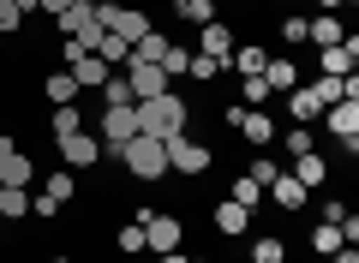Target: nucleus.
<instances>
[{
	"instance_id": "nucleus-46",
	"label": "nucleus",
	"mask_w": 359,
	"mask_h": 263,
	"mask_svg": "<svg viewBox=\"0 0 359 263\" xmlns=\"http://www.w3.org/2000/svg\"><path fill=\"white\" fill-rule=\"evenodd\" d=\"M174 6H186V0H174Z\"/></svg>"
},
{
	"instance_id": "nucleus-37",
	"label": "nucleus",
	"mask_w": 359,
	"mask_h": 263,
	"mask_svg": "<svg viewBox=\"0 0 359 263\" xmlns=\"http://www.w3.org/2000/svg\"><path fill=\"white\" fill-rule=\"evenodd\" d=\"M276 174H282V168L269 162V156H257V162H252V168H245V180H257V186H269V180H276Z\"/></svg>"
},
{
	"instance_id": "nucleus-32",
	"label": "nucleus",
	"mask_w": 359,
	"mask_h": 263,
	"mask_svg": "<svg viewBox=\"0 0 359 263\" xmlns=\"http://www.w3.org/2000/svg\"><path fill=\"white\" fill-rule=\"evenodd\" d=\"M186 60H192V54L180 48V42H168V54H162V60H156V66H162L168 78H180V72H186Z\"/></svg>"
},
{
	"instance_id": "nucleus-21",
	"label": "nucleus",
	"mask_w": 359,
	"mask_h": 263,
	"mask_svg": "<svg viewBox=\"0 0 359 263\" xmlns=\"http://www.w3.org/2000/svg\"><path fill=\"white\" fill-rule=\"evenodd\" d=\"M0 215H6V222H25L30 215V191L25 186H0Z\"/></svg>"
},
{
	"instance_id": "nucleus-40",
	"label": "nucleus",
	"mask_w": 359,
	"mask_h": 263,
	"mask_svg": "<svg viewBox=\"0 0 359 263\" xmlns=\"http://www.w3.org/2000/svg\"><path fill=\"white\" fill-rule=\"evenodd\" d=\"M282 36L294 42V48H299V42H306V18H287V25H282Z\"/></svg>"
},
{
	"instance_id": "nucleus-27",
	"label": "nucleus",
	"mask_w": 359,
	"mask_h": 263,
	"mask_svg": "<svg viewBox=\"0 0 359 263\" xmlns=\"http://www.w3.org/2000/svg\"><path fill=\"white\" fill-rule=\"evenodd\" d=\"M102 108H132V84L126 78H114V72L102 78Z\"/></svg>"
},
{
	"instance_id": "nucleus-23",
	"label": "nucleus",
	"mask_w": 359,
	"mask_h": 263,
	"mask_svg": "<svg viewBox=\"0 0 359 263\" xmlns=\"http://www.w3.org/2000/svg\"><path fill=\"white\" fill-rule=\"evenodd\" d=\"M168 54V36H156V30H144L138 42H132V60H144V66H156Z\"/></svg>"
},
{
	"instance_id": "nucleus-31",
	"label": "nucleus",
	"mask_w": 359,
	"mask_h": 263,
	"mask_svg": "<svg viewBox=\"0 0 359 263\" xmlns=\"http://www.w3.org/2000/svg\"><path fill=\"white\" fill-rule=\"evenodd\" d=\"M228 198H233V203H245V210H257V198H264V186L240 174V180H233V191H228Z\"/></svg>"
},
{
	"instance_id": "nucleus-18",
	"label": "nucleus",
	"mask_w": 359,
	"mask_h": 263,
	"mask_svg": "<svg viewBox=\"0 0 359 263\" xmlns=\"http://www.w3.org/2000/svg\"><path fill=\"white\" fill-rule=\"evenodd\" d=\"M287 114H294V126L323 120V108H318V96H311V90H287Z\"/></svg>"
},
{
	"instance_id": "nucleus-7",
	"label": "nucleus",
	"mask_w": 359,
	"mask_h": 263,
	"mask_svg": "<svg viewBox=\"0 0 359 263\" xmlns=\"http://www.w3.org/2000/svg\"><path fill=\"white\" fill-rule=\"evenodd\" d=\"M323 126L341 138V150H347V156L359 150V102H335V108H323Z\"/></svg>"
},
{
	"instance_id": "nucleus-11",
	"label": "nucleus",
	"mask_w": 359,
	"mask_h": 263,
	"mask_svg": "<svg viewBox=\"0 0 359 263\" xmlns=\"http://www.w3.org/2000/svg\"><path fill=\"white\" fill-rule=\"evenodd\" d=\"M198 54H210V60H222V66H228V54H233V30L222 25V18H210V25H204V36H198Z\"/></svg>"
},
{
	"instance_id": "nucleus-35",
	"label": "nucleus",
	"mask_w": 359,
	"mask_h": 263,
	"mask_svg": "<svg viewBox=\"0 0 359 263\" xmlns=\"http://www.w3.org/2000/svg\"><path fill=\"white\" fill-rule=\"evenodd\" d=\"M252 263H282V239H252Z\"/></svg>"
},
{
	"instance_id": "nucleus-28",
	"label": "nucleus",
	"mask_w": 359,
	"mask_h": 263,
	"mask_svg": "<svg viewBox=\"0 0 359 263\" xmlns=\"http://www.w3.org/2000/svg\"><path fill=\"white\" fill-rule=\"evenodd\" d=\"M294 162H299V168H294V180H299V186L311 191V186H318V180H323V156L311 150V156H294Z\"/></svg>"
},
{
	"instance_id": "nucleus-19",
	"label": "nucleus",
	"mask_w": 359,
	"mask_h": 263,
	"mask_svg": "<svg viewBox=\"0 0 359 263\" xmlns=\"http://www.w3.org/2000/svg\"><path fill=\"white\" fill-rule=\"evenodd\" d=\"M257 78H264L269 90H299V66H294V60H269Z\"/></svg>"
},
{
	"instance_id": "nucleus-47",
	"label": "nucleus",
	"mask_w": 359,
	"mask_h": 263,
	"mask_svg": "<svg viewBox=\"0 0 359 263\" xmlns=\"http://www.w3.org/2000/svg\"><path fill=\"white\" fill-rule=\"evenodd\" d=\"M0 138H6V132H0Z\"/></svg>"
},
{
	"instance_id": "nucleus-5",
	"label": "nucleus",
	"mask_w": 359,
	"mask_h": 263,
	"mask_svg": "<svg viewBox=\"0 0 359 263\" xmlns=\"http://www.w3.org/2000/svg\"><path fill=\"white\" fill-rule=\"evenodd\" d=\"M96 25H102L108 36H120V42H138L144 30H150V18H144L138 6H108L102 0V6H96Z\"/></svg>"
},
{
	"instance_id": "nucleus-2",
	"label": "nucleus",
	"mask_w": 359,
	"mask_h": 263,
	"mask_svg": "<svg viewBox=\"0 0 359 263\" xmlns=\"http://www.w3.org/2000/svg\"><path fill=\"white\" fill-rule=\"evenodd\" d=\"M114 162L126 168L132 180H168V150H162V138H150V132H138L132 144H120Z\"/></svg>"
},
{
	"instance_id": "nucleus-45",
	"label": "nucleus",
	"mask_w": 359,
	"mask_h": 263,
	"mask_svg": "<svg viewBox=\"0 0 359 263\" xmlns=\"http://www.w3.org/2000/svg\"><path fill=\"white\" fill-rule=\"evenodd\" d=\"M318 6H323V13H335V6H353V0H318Z\"/></svg>"
},
{
	"instance_id": "nucleus-36",
	"label": "nucleus",
	"mask_w": 359,
	"mask_h": 263,
	"mask_svg": "<svg viewBox=\"0 0 359 263\" xmlns=\"http://www.w3.org/2000/svg\"><path fill=\"white\" fill-rule=\"evenodd\" d=\"M114 245L126 251V257H138V251H144V227H120V234H114Z\"/></svg>"
},
{
	"instance_id": "nucleus-34",
	"label": "nucleus",
	"mask_w": 359,
	"mask_h": 263,
	"mask_svg": "<svg viewBox=\"0 0 359 263\" xmlns=\"http://www.w3.org/2000/svg\"><path fill=\"white\" fill-rule=\"evenodd\" d=\"M25 30V13H18L13 0H0V36H18Z\"/></svg>"
},
{
	"instance_id": "nucleus-20",
	"label": "nucleus",
	"mask_w": 359,
	"mask_h": 263,
	"mask_svg": "<svg viewBox=\"0 0 359 263\" xmlns=\"http://www.w3.org/2000/svg\"><path fill=\"white\" fill-rule=\"evenodd\" d=\"M66 72H72V78H78V90H84V84H96V90H102V78H108V66H102V60H96V54H78V60H72V66H66Z\"/></svg>"
},
{
	"instance_id": "nucleus-6",
	"label": "nucleus",
	"mask_w": 359,
	"mask_h": 263,
	"mask_svg": "<svg viewBox=\"0 0 359 263\" xmlns=\"http://www.w3.org/2000/svg\"><path fill=\"white\" fill-rule=\"evenodd\" d=\"M138 138V114L132 108H102V138L96 144H108V156H120V144H132Z\"/></svg>"
},
{
	"instance_id": "nucleus-39",
	"label": "nucleus",
	"mask_w": 359,
	"mask_h": 263,
	"mask_svg": "<svg viewBox=\"0 0 359 263\" xmlns=\"http://www.w3.org/2000/svg\"><path fill=\"white\" fill-rule=\"evenodd\" d=\"M311 144H318V138H311L306 126H294V132H287V150H294V156H311Z\"/></svg>"
},
{
	"instance_id": "nucleus-25",
	"label": "nucleus",
	"mask_w": 359,
	"mask_h": 263,
	"mask_svg": "<svg viewBox=\"0 0 359 263\" xmlns=\"http://www.w3.org/2000/svg\"><path fill=\"white\" fill-rule=\"evenodd\" d=\"M54 138H66V132H84V114H78V102H60L54 108V126H48Z\"/></svg>"
},
{
	"instance_id": "nucleus-17",
	"label": "nucleus",
	"mask_w": 359,
	"mask_h": 263,
	"mask_svg": "<svg viewBox=\"0 0 359 263\" xmlns=\"http://www.w3.org/2000/svg\"><path fill=\"white\" fill-rule=\"evenodd\" d=\"M228 66H233V72H240V78H257V72H264V66H269V54L257 48V42H245V48H233V54H228Z\"/></svg>"
},
{
	"instance_id": "nucleus-41",
	"label": "nucleus",
	"mask_w": 359,
	"mask_h": 263,
	"mask_svg": "<svg viewBox=\"0 0 359 263\" xmlns=\"http://www.w3.org/2000/svg\"><path fill=\"white\" fill-rule=\"evenodd\" d=\"M66 6H72V0H42V13H48V18H60Z\"/></svg>"
},
{
	"instance_id": "nucleus-13",
	"label": "nucleus",
	"mask_w": 359,
	"mask_h": 263,
	"mask_svg": "<svg viewBox=\"0 0 359 263\" xmlns=\"http://www.w3.org/2000/svg\"><path fill=\"white\" fill-rule=\"evenodd\" d=\"M264 191H269V198H276V203H282V210H306V198H311V191L299 186L294 174H276V180H269Z\"/></svg>"
},
{
	"instance_id": "nucleus-38",
	"label": "nucleus",
	"mask_w": 359,
	"mask_h": 263,
	"mask_svg": "<svg viewBox=\"0 0 359 263\" xmlns=\"http://www.w3.org/2000/svg\"><path fill=\"white\" fill-rule=\"evenodd\" d=\"M240 90H245V102H252V108H264V102H269V96H276V90H269V84H264V78H245V84H240Z\"/></svg>"
},
{
	"instance_id": "nucleus-44",
	"label": "nucleus",
	"mask_w": 359,
	"mask_h": 263,
	"mask_svg": "<svg viewBox=\"0 0 359 263\" xmlns=\"http://www.w3.org/2000/svg\"><path fill=\"white\" fill-rule=\"evenodd\" d=\"M156 263H192V257H180V251H168V257H156ZM198 263H204V257H198Z\"/></svg>"
},
{
	"instance_id": "nucleus-14",
	"label": "nucleus",
	"mask_w": 359,
	"mask_h": 263,
	"mask_svg": "<svg viewBox=\"0 0 359 263\" xmlns=\"http://www.w3.org/2000/svg\"><path fill=\"white\" fill-rule=\"evenodd\" d=\"M347 30H341V18L335 13H323V18H306V42H318V48H335Z\"/></svg>"
},
{
	"instance_id": "nucleus-29",
	"label": "nucleus",
	"mask_w": 359,
	"mask_h": 263,
	"mask_svg": "<svg viewBox=\"0 0 359 263\" xmlns=\"http://www.w3.org/2000/svg\"><path fill=\"white\" fill-rule=\"evenodd\" d=\"M72 191H78V174H48L42 198H54V203H72Z\"/></svg>"
},
{
	"instance_id": "nucleus-22",
	"label": "nucleus",
	"mask_w": 359,
	"mask_h": 263,
	"mask_svg": "<svg viewBox=\"0 0 359 263\" xmlns=\"http://www.w3.org/2000/svg\"><path fill=\"white\" fill-rule=\"evenodd\" d=\"M240 132H245L252 144H269V138H276V120H269L264 108H252V114H240Z\"/></svg>"
},
{
	"instance_id": "nucleus-8",
	"label": "nucleus",
	"mask_w": 359,
	"mask_h": 263,
	"mask_svg": "<svg viewBox=\"0 0 359 263\" xmlns=\"http://www.w3.org/2000/svg\"><path fill=\"white\" fill-rule=\"evenodd\" d=\"M54 144H60V156H66V168H72V174L102 162V144L90 138V132H66V138H54Z\"/></svg>"
},
{
	"instance_id": "nucleus-4",
	"label": "nucleus",
	"mask_w": 359,
	"mask_h": 263,
	"mask_svg": "<svg viewBox=\"0 0 359 263\" xmlns=\"http://www.w3.org/2000/svg\"><path fill=\"white\" fill-rule=\"evenodd\" d=\"M138 227H144V245L156 251V257H168V251H180V215H156V210H138Z\"/></svg>"
},
{
	"instance_id": "nucleus-16",
	"label": "nucleus",
	"mask_w": 359,
	"mask_h": 263,
	"mask_svg": "<svg viewBox=\"0 0 359 263\" xmlns=\"http://www.w3.org/2000/svg\"><path fill=\"white\" fill-rule=\"evenodd\" d=\"M90 54H96V60H102L108 72H114V66H126V60H132V42H120V36H108V30H102V36H96V48H90Z\"/></svg>"
},
{
	"instance_id": "nucleus-43",
	"label": "nucleus",
	"mask_w": 359,
	"mask_h": 263,
	"mask_svg": "<svg viewBox=\"0 0 359 263\" xmlns=\"http://www.w3.org/2000/svg\"><path fill=\"white\" fill-rule=\"evenodd\" d=\"M13 6L18 13H42V0H13Z\"/></svg>"
},
{
	"instance_id": "nucleus-3",
	"label": "nucleus",
	"mask_w": 359,
	"mask_h": 263,
	"mask_svg": "<svg viewBox=\"0 0 359 263\" xmlns=\"http://www.w3.org/2000/svg\"><path fill=\"white\" fill-rule=\"evenodd\" d=\"M162 150H168V174H204V168H210V144H198L192 132L162 138Z\"/></svg>"
},
{
	"instance_id": "nucleus-24",
	"label": "nucleus",
	"mask_w": 359,
	"mask_h": 263,
	"mask_svg": "<svg viewBox=\"0 0 359 263\" xmlns=\"http://www.w3.org/2000/svg\"><path fill=\"white\" fill-rule=\"evenodd\" d=\"M42 90H48V102H54V108H60V102H78V78L66 72V66H60V72H54Z\"/></svg>"
},
{
	"instance_id": "nucleus-26",
	"label": "nucleus",
	"mask_w": 359,
	"mask_h": 263,
	"mask_svg": "<svg viewBox=\"0 0 359 263\" xmlns=\"http://www.w3.org/2000/svg\"><path fill=\"white\" fill-rule=\"evenodd\" d=\"M341 245H347V239H341V222H323L318 234H311V251H323V257H335Z\"/></svg>"
},
{
	"instance_id": "nucleus-15",
	"label": "nucleus",
	"mask_w": 359,
	"mask_h": 263,
	"mask_svg": "<svg viewBox=\"0 0 359 263\" xmlns=\"http://www.w3.org/2000/svg\"><path fill=\"white\" fill-rule=\"evenodd\" d=\"M245 227H252V210H245V203H233V198L216 203V234L233 239V234H245Z\"/></svg>"
},
{
	"instance_id": "nucleus-1",
	"label": "nucleus",
	"mask_w": 359,
	"mask_h": 263,
	"mask_svg": "<svg viewBox=\"0 0 359 263\" xmlns=\"http://www.w3.org/2000/svg\"><path fill=\"white\" fill-rule=\"evenodd\" d=\"M132 114H138V132H150V138L186 132V102H180L174 90H162V96H150V102H132Z\"/></svg>"
},
{
	"instance_id": "nucleus-42",
	"label": "nucleus",
	"mask_w": 359,
	"mask_h": 263,
	"mask_svg": "<svg viewBox=\"0 0 359 263\" xmlns=\"http://www.w3.org/2000/svg\"><path fill=\"white\" fill-rule=\"evenodd\" d=\"M335 263H359V251H353V245H341V251H335Z\"/></svg>"
},
{
	"instance_id": "nucleus-9",
	"label": "nucleus",
	"mask_w": 359,
	"mask_h": 263,
	"mask_svg": "<svg viewBox=\"0 0 359 263\" xmlns=\"http://www.w3.org/2000/svg\"><path fill=\"white\" fill-rule=\"evenodd\" d=\"M126 84H132V102H150L168 90V72L162 66H144V60H126Z\"/></svg>"
},
{
	"instance_id": "nucleus-30",
	"label": "nucleus",
	"mask_w": 359,
	"mask_h": 263,
	"mask_svg": "<svg viewBox=\"0 0 359 263\" xmlns=\"http://www.w3.org/2000/svg\"><path fill=\"white\" fill-rule=\"evenodd\" d=\"M180 18H186V25H210V18H216V0H186V6H174Z\"/></svg>"
},
{
	"instance_id": "nucleus-10",
	"label": "nucleus",
	"mask_w": 359,
	"mask_h": 263,
	"mask_svg": "<svg viewBox=\"0 0 359 263\" xmlns=\"http://www.w3.org/2000/svg\"><path fill=\"white\" fill-rule=\"evenodd\" d=\"M30 174H36V168H30V156L18 150L13 138H0V186H25V191H30Z\"/></svg>"
},
{
	"instance_id": "nucleus-33",
	"label": "nucleus",
	"mask_w": 359,
	"mask_h": 263,
	"mask_svg": "<svg viewBox=\"0 0 359 263\" xmlns=\"http://www.w3.org/2000/svg\"><path fill=\"white\" fill-rule=\"evenodd\" d=\"M186 72H192L198 84H204V78H216V72H228V66H222V60H210V54H192V60H186Z\"/></svg>"
},
{
	"instance_id": "nucleus-12",
	"label": "nucleus",
	"mask_w": 359,
	"mask_h": 263,
	"mask_svg": "<svg viewBox=\"0 0 359 263\" xmlns=\"http://www.w3.org/2000/svg\"><path fill=\"white\" fill-rule=\"evenodd\" d=\"M359 66V42L353 36H341L335 48H323V78H347Z\"/></svg>"
}]
</instances>
